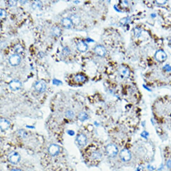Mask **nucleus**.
I'll use <instances>...</instances> for the list:
<instances>
[{
	"label": "nucleus",
	"instance_id": "obj_24",
	"mask_svg": "<svg viewBox=\"0 0 171 171\" xmlns=\"http://www.w3.org/2000/svg\"><path fill=\"white\" fill-rule=\"evenodd\" d=\"M6 16V12L4 10L1 9L0 10V17L2 19L5 18Z\"/></svg>",
	"mask_w": 171,
	"mask_h": 171
},
{
	"label": "nucleus",
	"instance_id": "obj_7",
	"mask_svg": "<svg viewBox=\"0 0 171 171\" xmlns=\"http://www.w3.org/2000/svg\"><path fill=\"white\" fill-rule=\"evenodd\" d=\"M22 83L17 79H14L10 82L9 86L10 89L13 91H16L19 90L22 86Z\"/></svg>",
	"mask_w": 171,
	"mask_h": 171
},
{
	"label": "nucleus",
	"instance_id": "obj_5",
	"mask_svg": "<svg viewBox=\"0 0 171 171\" xmlns=\"http://www.w3.org/2000/svg\"><path fill=\"white\" fill-rule=\"evenodd\" d=\"M21 62V57L19 55H12L9 58V62L10 64L13 66H18Z\"/></svg>",
	"mask_w": 171,
	"mask_h": 171
},
{
	"label": "nucleus",
	"instance_id": "obj_17",
	"mask_svg": "<svg viewBox=\"0 0 171 171\" xmlns=\"http://www.w3.org/2000/svg\"><path fill=\"white\" fill-rule=\"evenodd\" d=\"M52 34L55 36H59L61 33V30L58 27H55L52 29Z\"/></svg>",
	"mask_w": 171,
	"mask_h": 171
},
{
	"label": "nucleus",
	"instance_id": "obj_30",
	"mask_svg": "<svg viewBox=\"0 0 171 171\" xmlns=\"http://www.w3.org/2000/svg\"><path fill=\"white\" fill-rule=\"evenodd\" d=\"M86 41L87 42H94V41L93 39H90V38H87L86 39Z\"/></svg>",
	"mask_w": 171,
	"mask_h": 171
},
{
	"label": "nucleus",
	"instance_id": "obj_32",
	"mask_svg": "<svg viewBox=\"0 0 171 171\" xmlns=\"http://www.w3.org/2000/svg\"><path fill=\"white\" fill-rule=\"evenodd\" d=\"M11 171H22L19 169H13Z\"/></svg>",
	"mask_w": 171,
	"mask_h": 171
},
{
	"label": "nucleus",
	"instance_id": "obj_25",
	"mask_svg": "<svg viewBox=\"0 0 171 171\" xmlns=\"http://www.w3.org/2000/svg\"><path fill=\"white\" fill-rule=\"evenodd\" d=\"M9 5L10 6H14L17 5V1L16 0H9Z\"/></svg>",
	"mask_w": 171,
	"mask_h": 171
},
{
	"label": "nucleus",
	"instance_id": "obj_1",
	"mask_svg": "<svg viewBox=\"0 0 171 171\" xmlns=\"http://www.w3.org/2000/svg\"><path fill=\"white\" fill-rule=\"evenodd\" d=\"M106 151L107 155L110 157H114L116 156L118 153V148L117 146L113 144H109L106 148Z\"/></svg>",
	"mask_w": 171,
	"mask_h": 171
},
{
	"label": "nucleus",
	"instance_id": "obj_15",
	"mask_svg": "<svg viewBox=\"0 0 171 171\" xmlns=\"http://www.w3.org/2000/svg\"><path fill=\"white\" fill-rule=\"evenodd\" d=\"M70 19L72 21L73 24L78 25L80 22V19L78 16L76 14L72 15L70 17Z\"/></svg>",
	"mask_w": 171,
	"mask_h": 171
},
{
	"label": "nucleus",
	"instance_id": "obj_27",
	"mask_svg": "<svg viewBox=\"0 0 171 171\" xmlns=\"http://www.w3.org/2000/svg\"><path fill=\"white\" fill-rule=\"evenodd\" d=\"M19 133L20 135L23 138H25L26 136H27L26 132L23 130H21L19 132Z\"/></svg>",
	"mask_w": 171,
	"mask_h": 171
},
{
	"label": "nucleus",
	"instance_id": "obj_8",
	"mask_svg": "<svg viewBox=\"0 0 171 171\" xmlns=\"http://www.w3.org/2000/svg\"><path fill=\"white\" fill-rule=\"evenodd\" d=\"M60 152V148L56 144H52L48 148V152L53 156H57Z\"/></svg>",
	"mask_w": 171,
	"mask_h": 171
},
{
	"label": "nucleus",
	"instance_id": "obj_28",
	"mask_svg": "<svg viewBox=\"0 0 171 171\" xmlns=\"http://www.w3.org/2000/svg\"><path fill=\"white\" fill-rule=\"evenodd\" d=\"M67 133H68V134H69L70 136H73L74 134H75V133L74 132V131L72 130H68Z\"/></svg>",
	"mask_w": 171,
	"mask_h": 171
},
{
	"label": "nucleus",
	"instance_id": "obj_22",
	"mask_svg": "<svg viewBox=\"0 0 171 171\" xmlns=\"http://www.w3.org/2000/svg\"><path fill=\"white\" fill-rule=\"evenodd\" d=\"M70 53V50L67 47H66L63 49V55L67 56V55L69 54Z\"/></svg>",
	"mask_w": 171,
	"mask_h": 171
},
{
	"label": "nucleus",
	"instance_id": "obj_20",
	"mask_svg": "<svg viewBox=\"0 0 171 171\" xmlns=\"http://www.w3.org/2000/svg\"><path fill=\"white\" fill-rule=\"evenodd\" d=\"M42 6V3L40 1H35V2L33 3L32 5V7L35 10L36 8H41Z\"/></svg>",
	"mask_w": 171,
	"mask_h": 171
},
{
	"label": "nucleus",
	"instance_id": "obj_6",
	"mask_svg": "<svg viewBox=\"0 0 171 171\" xmlns=\"http://www.w3.org/2000/svg\"><path fill=\"white\" fill-rule=\"evenodd\" d=\"M46 84L43 81H39L35 83V88L36 90L40 93H42L45 91L46 89Z\"/></svg>",
	"mask_w": 171,
	"mask_h": 171
},
{
	"label": "nucleus",
	"instance_id": "obj_3",
	"mask_svg": "<svg viewBox=\"0 0 171 171\" xmlns=\"http://www.w3.org/2000/svg\"><path fill=\"white\" fill-rule=\"evenodd\" d=\"M155 57L156 60L159 62H163L167 58V55L163 50H159L157 51Z\"/></svg>",
	"mask_w": 171,
	"mask_h": 171
},
{
	"label": "nucleus",
	"instance_id": "obj_21",
	"mask_svg": "<svg viewBox=\"0 0 171 171\" xmlns=\"http://www.w3.org/2000/svg\"><path fill=\"white\" fill-rule=\"evenodd\" d=\"M74 113L72 111H68L66 113V116L69 119H72L74 117Z\"/></svg>",
	"mask_w": 171,
	"mask_h": 171
},
{
	"label": "nucleus",
	"instance_id": "obj_10",
	"mask_svg": "<svg viewBox=\"0 0 171 171\" xmlns=\"http://www.w3.org/2000/svg\"><path fill=\"white\" fill-rule=\"evenodd\" d=\"M118 72L121 77L123 78H128L130 74V72L128 69L124 66H121L120 67Z\"/></svg>",
	"mask_w": 171,
	"mask_h": 171
},
{
	"label": "nucleus",
	"instance_id": "obj_26",
	"mask_svg": "<svg viewBox=\"0 0 171 171\" xmlns=\"http://www.w3.org/2000/svg\"><path fill=\"white\" fill-rule=\"evenodd\" d=\"M163 69L167 72H170L171 71V66L169 65H166L164 66H163Z\"/></svg>",
	"mask_w": 171,
	"mask_h": 171
},
{
	"label": "nucleus",
	"instance_id": "obj_14",
	"mask_svg": "<svg viewBox=\"0 0 171 171\" xmlns=\"http://www.w3.org/2000/svg\"><path fill=\"white\" fill-rule=\"evenodd\" d=\"M77 49L80 52H84L87 50L88 46L85 42L82 41L79 42L77 44Z\"/></svg>",
	"mask_w": 171,
	"mask_h": 171
},
{
	"label": "nucleus",
	"instance_id": "obj_29",
	"mask_svg": "<svg viewBox=\"0 0 171 171\" xmlns=\"http://www.w3.org/2000/svg\"><path fill=\"white\" fill-rule=\"evenodd\" d=\"M167 166L169 168H171V160H169L167 163Z\"/></svg>",
	"mask_w": 171,
	"mask_h": 171
},
{
	"label": "nucleus",
	"instance_id": "obj_12",
	"mask_svg": "<svg viewBox=\"0 0 171 171\" xmlns=\"http://www.w3.org/2000/svg\"><path fill=\"white\" fill-rule=\"evenodd\" d=\"M0 128L2 131H5L9 128L10 123L9 121L5 118L0 119Z\"/></svg>",
	"mask_w": 171,
	"mask_h": 171
},
{
	"label": "nucleus",
	"instance_id": "obj_11",
	"mask_svg": "<svg viewBox=\"0 0 171 171\" xmlns=\"http://www.w3.org/2000/svg\"><path fill=\"white\" fill-rule=\"evenodd\" d=\"M77 141L78 144L81 146H85L87 143V138L83 134H79L77 137Z\"/></svg>",
	"mask_w": 171,
	"mask_h": 171
},
{
	"label": "nucleus",
	"instance_id": "obj_31",
	"mask_svg": "<svg viewBox=\"0 0 171 171\" xmlns=\"http://www.w3.org/2000/svg\"><path fill=\"white\" fill-rule=\"evenodd\" d=\"M15 50L17 52H19V50H21V47L20 46L19 47H17Z\"/></svg>",
	"mask_w": 171,
	"mask_h": 171
},
{
	"label": "nucleus",
	"instance_id": "obj_18",
	"mask_svg": "<svg viewBox=\"0 0 171 171\" xmlns=\"http://www.w3.org/2000/svg\"><path fill=\"white\" fill-rule=\"evenodd\" d=\"M88 118V116L85 112L81 113L78 115V119L81 121H84L87 120Z\"/></svg>",
	"mask_w": 171,
	"mask_h": 171
},
{
	"label": "nucleus",
	"instance_id": "obj_4",
	"mask_svg": "<svg viewBox=\"0 0 171 171\" xmlns=\"http://www.w3.org/2000/svg\"><path fill=\"white\" fill-rule=\"evenodd\" d=\"M120 156L121 159L123 161L127 162L131 159V154L128 150L124 149L121 151L120 154Z\"/></svg>",
	"mask_w": 171,
	"mask_h": 171
},
{
	"label": "nucleus",
	"instance_id": "obj_23",
	"mask_svg": "<svg viewBox=\"0 0 171 171\" xmlns=\"http://www.w3.org/2000/svg\"><path fill=\"white\" fill-rule=\"evenodd\" d=\"M52 83H53V84L55 85L58 86L62 84V81L59 80L58 79H54L52 80Z\"/></svg>",
	"mask_w": 171,
	"mask_h": 171
},
{
	"label": "nucleus",
	"instance_id": "obj_13",
	"mask_svg": "<svg viewBox=\"0 0 171 171\" xmlns=\"http://www.w3.org/2000/svg\"><path fill=\"white\" fill-rule=\"evenodd\" d=\"M62 24L63 27L67 29H69L72 27L73 23L70 18H66L62 19Z\"/></svg>",
	"mask_w": 171,
	"mask_h": 171
},
{
	"label": "nucleus",
	"instance_id": "obj_16",
	"mask_svg": "<svg viewBox=\"0 0 171 171\" xmlns=\"http://www.w3.org/2000/svg\"><path fill=\"white\" fill-rule=\"evenodd\" d=\"M75 81L77 82H82L85 81L86 78L85 76L81 74H77L74 77Z\"/></svg>",
	"mask_w": 171,
	"mask_h": 171
},
{
	"label": "nucleus",
	"instance_id": "obj_9",
	"mask_svg": "<svg viewBox=\"0 0 171 171\" xmlns=\"http://www.w3.org/2000/svg\"><path fill=\"white\" fill-rule=\"evenodd\" d=\"M95 52L96 54L100 57H104L107 52L105 48L101 45H98L95 47Z\"/></svg>",
	"mask_w": 171,
	"mask_h": 171
},
{
	"label": "nucleus",
	"instance_id": "obj_19",
	"mask_svg": "<svg viewBox=\"0 0 171 171\" xmlns=\"http://www.w3.org/2000/svg\"><path fill=\"white\" fill-rule=\"evenodd\" d=\"M102 156L101 154L97 151L92 152L91 154V157L94 159H100Z\"/></svg>",
	"mask_w": 171,
	"mask_h": 171
},
{
	"label": "nucleus",
	"instance_id": "obj_2",
	"mask_svg": "<svg viewBox=\"0 0 171 171\" xmlns=\"http://www.w3.org/2000/svg\"><path fill=\"white\" fill-rule=\"evenodd\" d=\"M9 160L10 163L13 164H17L20 160L21 156L19 153L16 152H11L8 156Z\"/></svg>",
	"mask_w": 171,
	"mask_h": 171
}]
</instances>
